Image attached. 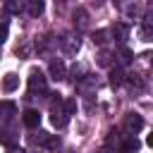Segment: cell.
Returning a JSON list of instances; mask_svg holds the SVG:
<instances>
[{"label":"cell","instance_id":"obj_3","mask_svg":"<svg viewBox=\"0 0 153 153\" xmlns=\"http://www.w3.org/2000/svg\"><path fill=\"white\" fill-rule=\"evenodd\" d=\"M29 93L36 98V96H45L48 93V79L43 76L41 69H33L29 74Z\"/></svg>","mask_w":153,"mask_h":153},{"label":"cell","instance_id":"obj_13","mask_svg":"<svg viewBox=\"0 0 153 153\" xmlns=\"http://www.w3.org/2000/svg\"><path fill=\"white\" fill-rule=\"evenodd\" d=\"M124 81H127V86L134 88V91H141V88H143V79H141L139 74H129V76H124Z\"/></svg>","mask_w":153,"mask_h":153},{"label":"cell","instance_id":"obj_11","mask_svg":"<svg viewBox=\"0 0 153 153\" xmlns=\"http://www.w3.org/2000/svg\"><path fill=\"white\" fill-rule=\"evenodd\" d=\"M43 10H45L43 0H26V12H29V17H38V14H43Z\"/></svg>","mask_w":153,"mask_h":153},{"label":"cell","instance_id":"obj_15","mask_svg":"<svg viewBox=\"0 0 153 153\" xmlns=\"http://www.w3.org/2000/svg\"><path fill=\"white\" fill-rule=\"evenodd\" d=\"M5 7H7L12 14H19V12H24V10H26V2H19V0H10V2H5Z\"/></svg>","mask_w":153,"mask_h":153},{"label":"cell","instance_id":"obj_10","mask_svg":"<svg viewBox=\"0 0 153 153\" xmlns=\"http://www.w3.org/2000/svg\"><path fill=\"white\" fill-rule=\"evenodd\" d=\"M96 62L100 65V67H112V62H115V53L112 50H100L98 55H96Z\"/></svg>","mask_w":153,"mask_h":153},{"label":"cell","instance_id":"obj_19","mask_svg":"<svg viewBox=\"0 0 153 153\" xmlns=\"http://www.w3.org/2000/svg\"><path fill=\"white\" fill-rule=\"evenodd\" d=\"M17 55H22V57H29V55H31V43H29V41H24L22 45H17Z\"/></svg>","mask_w":153,"mask_h":153},{"label":"cell","instance_id":"obj_8","mask_svg":"<svg viewBox=\"0 0 153 153\" xmlns=\"http://www.w3.org/2000/svg\"><path fill=\"white\" fill-rule=\"evenodd\" d=\"M72 19H74V29H86L88 26V12L84 7H76L72 12Z\"/></svg>","mask_w":153,"mask_h":153},{"label":"cell","instance_id":"obj_4","mask_svg":"<svg viewBox=\"0 0 153 153\" xmlns=\"http://www.w3.org/2000/svg\"><path fill=\"white\" fill-rule=\"evenodd\" d=\"M33 143H36V146H41V148H45V151H55V148L60 146L57 136H55V134H50V131H38V134L33 136Z\"/></svg>","mask_w":153,"mask_h":153},{"label":"cell","instance_id":"obj_24","mask_svg":"<svg viewBox=\"0 0 153 153\" xmlns=\"http://www.w3.org/2000/svg\"><path fill=\"white\" fill-rule=\"evenodd\" d=\"M7 153H24V151H22V148H14V146H10V151H7Z\"/></svg>","mask_w":153,"mask_h":153},{"label":"cell","instance_id":"obj_22","mask_svg":"<svg viewBox=\"0 0 153 153\" xmlns=\"http://www.w3.org/2000/svg\"><path fill=\"white\" fill-rule=\"evenodd\" d=\"M0 112H14V105L12 103H0Z\"/></svg>","mask_w":153,"mask_h":153},{"label":"cell","instance_id":"obj_9","mask_svg":"<svg viewBox=\"0 0 153 153\" xmlns=\"http://www.w3.org/2000/svg\"><path fill=\"white\" fill-rule=\"evenodd\" d=\"M19 88V76L14 74V72H7L5 76H2V91L5 93H12V91H17Z\"/></svg>","mask_w":153,"mask_h":153},{"label":"cell","instance_id":"obj_21","mask_svg":"<svg viewBox=\"0 0 153 153\" xmlns=\"http://www.w3.org/2000/svg\"><path fill=\"white\" fill-rule=\"evenodd\" d=\"M74 110H76V100H67V103H65V112H67V115H72Z\"/></svg>","mask_w":153,"mask_h":153},{"label":"cell","instance_id":"obj_16","mask_svg":"<svg viewBox=\"0 0 153 153\" xmlns=\"http://www.w3.org/2000/svg\"><path fill=\"white\" fill-rule=\"evenodd\" d=\"M136 148H139L136 136H127V139H124V143H122V151H124V153H131V151H136Z\"/></svg>","mask_w":153,"mask_h":153},{"label":"cell","instance_id":"obj_17","mask_svg":"<svg viewBox=\"0 0 153 153\" xmlns=\"http://www.w3.org/2000/svg\"><path fill=\"white\" fill-rule=\"evenodd\" d=\"M108 36H110V33H108L105 29L96 31V33H93V43H98V45H105V43H108Z\"/></svg>","mask_w":153,"mask_h":153},{"label":"cell","instance_id":"obj_14","mask_svg":"<svg viewBox=\"0 0 153 153\" xmlns=\"http://www.w3.org/2000/svg\"><path fill=\"white\" fill-rule=\"evenodd\" d=\"M110 84H112V86L124 84V72H122L120 67H112V69H110Z\"/></svg>","mask_w":153,"mask_h":153},{"label":"cell","instance_id":"obj_18","mask_svg":"<svg viewBox=\"0 0 153 153\" xmlns=\"http://www.w3.org/2000/svg\"><path fill=\"white\" fill-rule=\"evenodd\" d=\"M131 60H134V53H131L129 48H122V50H120V62H122V65H129Z\"/></svg>","mask_w":153,"mask_h":153},{"label":"cell","instance_id":"obj_23","mask_svg":"<svg viewBox=\"0 0 153 153\" xmlns=\"http://www.w3.org/2000/svg\"><path fill=\"white\" fill-rule=\"evenodd\" d=\"M7 38V24H0V43Z\"/></svg>","mask_w":153,"mask_h":153},{"label":"cell","instance_id":"obj_7","mask_svg":"<svg viewBox=\"0 0 153 153\" xmlns=\"http://www.w3.org/2000/svg\"><path fill=\"white\" fill-rule=\"evenodd\" d=\"M108 33H112V38H115L117 43H124V41L129 38V26H127L124 22H115L112 29H110Z\"/></svg>","mask_w":153,"mask_h":153},{"label":"cell","instance_id":"obj_20","mask_svg":"<svg viewBox=\"0 0 153 153\" xmlns=\"http://www.w3.org/2000/svg\"><path fill=\"white\" fill-rule=\"evenodd\" d=\"M72 74H74V81H81L84 76H88V74L84 72V65H74V67H72Z\"/></svg>","mask_w":153,"mask_h":153},{"label":"cell","instance_id":"obj_12","mask_svg":"<svg viewBox=\"0 0 153 153\" xmlns=\"http://www.w3.org/2000/svg\"><path fill=\"white\" fill-rule=\"evenodd\" d=\"M24 124L31 127V129H36V127L41 124V112H38V110H26V112H24Z\"/></svg>","mask_w":153,"mask_h":153},{"label":"cell","instance_id":"obj_2","mask_svg":"<svg viewBox=\"0 0 153 153\" xmlns=\"http://www.w3.org/2000/svg\"><path fill=\"white\" fill-rule=\"evenodd\" d=\"M57 43H60V48H62L65 55H76L79 48H81V41H79V36L74 31H62L60 38H57Z\"/></svg>","mask_w":153,"mask_h":153},{"label":"cell","instance_id":"obj_1","mask_svg":"<svg viewBox=\"0 0 153 153\" xmlns=\"http://www.w3.org/2000/svg\"><path fill=\"white\" fill-rule=\"evenodd\" d=\"M67 120H69V115L65 112V100L55 93V96L50 98V122H53V127L62 129V127L67 124Z\"/></svg>","mask_w":153,"mask_h":153},{"label":"cell","instance_id":"obj_6","mask_svg":"<svg viewBox=\"0 0 153 153\" xmlns=\"http://www.w3.org/2000/svg\"><path fill=\"white\" fill-rule=\"evenodd\" d=\"M48 72H50V79H53V81H62V79L67 76V67H65L62 60H50Z\"/></svg>","mask_w":153,"mask_h":153},{"label":"cell","instance_id":"obj_5","mask_svg":"<svg viewBox=\"0 0 153 153\" xmlns=\"http://www.w3.org/2000/svg\"><path fill=\"white\" fill-rule=\"evenodd\" d=\"M122 124H124V129L129 131V136H134V134H136V131L143 127V117H141L139 112H127Z\"/></svg>","mask_w":153,"mask_h":153}]
</instances>
